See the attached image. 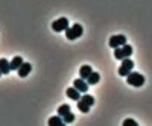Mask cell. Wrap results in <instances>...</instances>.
<instances>
[{
    "label": "cell",
    "mask_w": 152,
    "mask_h": 126,
    "mask_svg": "<svg viewBox=\"0 0 152 126\" xmlns=\"http://www.w3.org/2000/svg\"><path fill=\"white\" fill-rule=\"evenodd\" d=\"M126 82L132 87H142L145 84V76L137 71H129L128 76H126Z\"/></svg>",
    "instance_id": "6da1fadb"
},
{
    "label": "cell",
    "mask_w": 152,
    "mask_h": 126,
    "mask_svg": "<svg viewBox=\"0 0 152 126\" xmlns=\"http://www.w3.org/2000/svg\"><path fill=\"white\" fill-rule=\"evenodd\" d=\"M82 32H84L82 26L79 23H76V24H73V26L66 29V36L69 40H76V38H79V36L82 35Z\"/></svg>",
    "instance_id": "7a4b0ae2"
},
{
    "label": "cell",
    "mask_w": 152,
    "mask_h": 126,
    "mask_svg": "<svg viewBox=\"0 0 152 126\" xmlns=\"http://www.w3.org/2000/svg\"><path fill=\"white\" fill-rule=\"evenodd\" d=\"M132 68H134V62H132V59H129V58H123L122 59V66L119 67V74L120 76H128V73L129 71H132Z\"/></svg>",
    "instance_id": "3957f363"
},
{
    "label": "cell",
    "mask_w": 152,
    "mask_h": 126,
    "mask_svg": "<svg viewBox=\"0 0 152 126\" xmlns=\"http://www.w3.org/2000/svg\"><path fill=\"white\" fill-rule=\"evenodd\" d=\"M108 44H110V47H113V49H116V47H122L123 44H126V36H125L123 34L113 35L111 38H110V41H108Z\"/></svg>",
    "instance_id": "277c9868"
},
{
    "label": "cell",
    "mask_w": 152,
    "mask_h": 126,
    "mask_svg": "<svg viewBox=\"0 0 152 126\" xmlns=\"http://www.w3.org/2000/svg\"><path fill=\"white\" fill-rule=\"evenodd\" d=\"M67 28H69V20L66 17H61V18H58V20H55L52 23V29L55 32H62V31H66Z\"/></svg>",
    "instance_id": "5b68a950"
},
{
    "label": "cell",
    "mask_w": 152,
    "mask_h": 126,
    "mask_svg": "<svg viewBox=\"0 0 152 126\" xmlns=\"http://www.w3.org/2000/svg\"><path fill=\"white\" fill-rule=\"evenodd\" d=\"M73 87L76 88V90H79L81 93H87L88 90V82L82 78H78V79H75L73 81Z\"/></svg>",
    "instance_id": "8992f818"
},
{
    "label": "cell",
    "mask_w": 152,
    "mask_h": 126,
    "mask_svg": "<svg viewBox=\"0 0 152 126\" xmlns=\"http://www.w3.org/2000/svg\"><path fill=\"white\" fill-rule=\"evenodd\" d=\"M31 70H32V66L29 64V62H23V64L18 67V76L20 78H26L28 76V74L31 73Z\"/></svg>",
    "instance_id": "52a82bcc"
},
{
    "label": "cell",
    "mask_w": 152,
    "mask_h": 126,
    "mask_svg": "<svg viewBox=\"0 0 152 126\" xmlns=\"http://www.w3.org/2000/svg\"><path fill=\"white\" fill-rule=\"evenodd\" d=\"M0 70L3 74H8L11 71V61H8L6 58H0Z\"/></svg>",
    "instance_id": "ba28073f"
},
{
    "label": "cell",
    "mask_w": 152,
    "mask_h": 126,
    "mask_svg": "<svg viewBox=\"0 0 152 126\" xmlns=\"http://www.w3.org/2000/svg\"><path fill=\"white\" fill-rule=\"evenodd\" d=\"M67 96L70 97V99H73V100H79L81 99V96H79V90H76V88L75 87H70V88H67Z\"/></svg>",
    "instance_id": "9c48e42d"
},
{
    "label": "cell",
    "mask_w": 152,
    "mask_h": 126,
    "mask_svg": "<svg viewBox=\"0 0 152 126\" xmlns=\"http://www.w3.org/2000/svg\"><path fill=\"white\" fill-rule=\"evenodd\" d=\"M47 123H49V126H59V125H64V119H62V117L58 114V116L50 117Z\"/></svg>",
    "instance_id": "30bf717a"
},
{
    "label": "cell",
    "mask_w": 152,
    "mask_h": 126,
    "mask_svg": "<svg viewBox=\"0 0 152 126\" xmlns=\"http://www.w3.org/2000/svg\"><path fill=\"white\" fill-rule=\"evenodd\" d=\"M91 71H93V70H91V66H82L81 70H79V76L87 81V78L91 74Z\"/></svg>",
    "instance_id": "8fae6325"
},
{
    "label": "cell",
    "mask_w": 152,
    "mask_h": 126,
    "mask_svg": "<svg viewBox=\"0 0 152 126\" xmlns=\"http://www.w3.org/2000/svg\"><path fill=\"white\" fill-rule=\"evenodd\" d=\"M99 81H100V74H99L97 71H91V74L87 78L88 85H94V84H97Z\"/></svg>",
    "instance_id": "7c38bea8"
},
{
    "label": "cell",
    "mask_w": 152,
    "mask_h": 126,
    "mask_svg": "<svg viewBox=\"0 0 152 126\" xmlns=\"http://www.w3.org/2000/svg\"><path fill=\"white\" fill-rule=\"evenodd\" d=\"M23 58L21 56H14L12 58V61H11V70H18V67L23 64Z\"/></svg>",
    "instance_id": "4fadbf2b"
},
{
    "label": "cell",
    "mask_w": 152,
    "mask_h": 126,
    "mask_svg": "<svg viewBox=\"0 0 152 126\" xmlns=\"http://www.w3.org/2000/svg\"><path fill=\"white\" fill-rule=\"evenodd\" d=\"M67 112H70V106L67 105V103H64V105H59L58 106V114L61 116V117H64Z\"/></svg>",
    "instance_id": "5bb4252c"
},
{
    "label": "cell",
    "mask_w": 152,
    "mask_h": 126,
    "mask_svg": "<svg viewBox=\"0 0 152 126\" xmlns=\"http://www.w3.org/2000/svg\"><path fill=\"white\" fill-rule=\"evenodd\" d=\"M122 50H123L125 58H129L132 55V46H129V44H123L122 46Z\"/></svg>",
    "instance_id": "9a60e30c"
},
{
    "label": "cell",
    "mask_w": 152,
    "mask_h": 126,
    "mask_svg": "<svg viewBox=\"0 0 152 126\" xmlns=\"http://www.w3.org/2000/svg\"><path fill=\"white\" fill-rule=\"evenodd\" d=\"M78 108H79V111H82V112H88V111H90V105H88V103H85L84 102V100H78Z\"/></svg>",
    "instance_id": "2e32d148"
},
{
    "label": "cell",
    "mask_w": 152,
    "mask_h": 126,
    "mask_svg": "<svg viewBox=\"0 0 152 126\" xmlns=\"http://www.w3.org/2000/svg\"><path fill=\"white\" fill-rule=\"evenodd\" d=\"M81 100H84V102H85V103H88L90 106L94 103V97H93V96H90V94H87V93H84V96L81 97Z\"/></svg>",
    "instance_id": "e0dca14e"
},
{
    "label": "cell",
    "mask_w": 152,
    "mask_h": 126,
    "mask_svg": "<svg viewBox=\"0 0 152 126\" xmlns=\"http://www.w3.org/2000/svg\"><path fill=\"white\" fill-rule=\"evenodd\" d=\"M114 56H116V59H123L125 58L122 47H116V49H114Z\"/></svg>",
    "instance_id": "ac0fdd59"
},
{
    "label": "cell",
    "mask_w": 152,
    "mask_h": 126,
    "mask_svg": "<svg viewBox=\"0 0 152 126\" xmlns=\"http://www.w3.org/2000/svg\"><path fill=\"white\" fill-rule=\"evenodd\" d=\"M64 119V123H73L75 122V114H72V112H67V114L62 117Z\"/></svg>",
    "instance_id": "d6986e66"
},
{
    "label": "cell",
    "mask_w": 152,
    "mask_h": 126,
    "mask_svg": "<svg viewBox=\"0 0 152 126\" xmlns=\"http://www.w3.org/2000/svg\"><path fill=\"white\" fill-rule=\"evenodd\" d=\"M138 123L134 120V119H126V120H123V126H137Z\"/></svg>",
    "instance_id": "ffe728a7"
},
{
    "label": "cell",
    "mask_w": 152,
    "mask_h": 126,
    "mask_svg": "<svg viewBox=\"0 0 152 126\" xmlns=\"http://www.w3.org/2000/svg\"><path fill=\"white\" fill-rule=\"evenodd\" d=\"M2 74H3V73H2V70H0V76H2Z\"/></svg>",
    "instance_id": "44dd1931"
}]
</instances>
